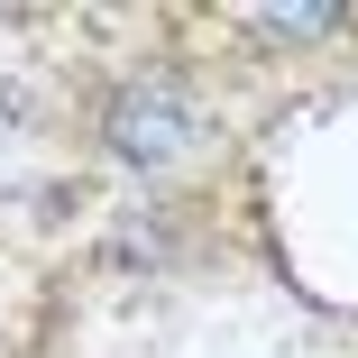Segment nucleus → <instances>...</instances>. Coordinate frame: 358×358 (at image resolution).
<instances>
[{
	"label": "nucleus",
	"mask_w": 358,
	"mask_h": 358,
	"mask_svg": "<svg viewBox=\"0 0 358 358\" xmlns=\"http://www.w3.org/2000/svg\"><path fill=\"white\" fill-rule=\"evenodd\" d=\"M101 138H110V157H129V166H175L193 138H202V120H193L184 83L138 74V83H120L101 101Z\"/></svg>",
	"instance_id": "obj_1"
}]
</instances>
